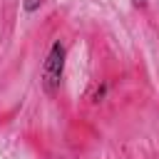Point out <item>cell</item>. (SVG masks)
I'll return each instance as SVG.
<instances>
[{
    "label": "cell",
    "mask_w": 159,
    "mask_h": 159,
    "mask_svg": "<svg viewBox=\"0 0 159 159\" xmlns=\"http://www.w3.org/2000/svg\"><path fill=\"white\" fill-rule=\"evenodd\" d=\"M65 65H67V45L62 40H55L50 45V50L42 60V70H40V84L47 97L57 94L62 77H65Z\"/></svg>",
    "instance_id": "cell-1"
},
{
    "label": "cell",
    "mask_w": 159,
    "mask_h": 159,
    "mask_svg": "<svg viewBox=\"0 0 159 159\" xmlns=\"http://www.w3.org/2000/svg\"><path fill=\"white\" fill-rule=\"evenodd\" d=\"M45 2H47V0H22V12L32 15V12H37V10H40Z\"/></svg>",
    "instance_id": "cell-2"
},
{
    "label": "cell",
    "mask_w": 159,
    "mask_h": 159,
    "mask_svg": "<svg viewBox=\"0 0 159 159\" xmlns=\"http://www.w3.org/2000/svg\"><path fill=\"white\" fill-rule=\"evenodd\" d=\"M104 94H107V84L102 82V84H99V87L94 89V94H92V99H94V102H102V99H104Z\"/></svg>",
    "instance_id": "cell-3"
},
{
    "label": "cell",
    "mask_w": 159,
    "mask_h": 159,
    "mask_svg": "<svg viewBox=\"0 0 159 159\" xmlns=\"http://www.w3.org/2000/svg\"><path fill=\"white\" fill-rule=\"evenodd\" d=\"M129 2H132L134 7H139V10H144V7L149 5V0H129Z\"/></svg>",
    "instance_id": "cell-4"
}]
</instances>
